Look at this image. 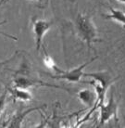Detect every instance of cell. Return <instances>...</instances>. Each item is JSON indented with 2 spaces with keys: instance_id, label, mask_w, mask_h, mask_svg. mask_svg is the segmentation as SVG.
Here are the masks:
<instances>
[{
  "instance_id": "cell-10",
  "label": "cell",
  "mask_w": 125,
  "mask_h": 128,
  "mask_svg": "<svg viewBox=\"0 0 125 128\" xmlns=\"http://www.w3.org/2000/svg\"><path fill=\"white\" fill-rule=\"evenodd\" d=\"M104 17L107 20H112L119 23L125 24V13L122 10L110 8V13L104 15Z\"/></svg>"
},
{
  "instance_id": "cell-12",
  "label": "cell",
  "mask_w": 125,
  "mask_h": 128,
  "mask_svg": "<svg viewBox=\"0 0 125 128\" xmlns=\"http://www.w3.org/2000/svg\"><path fill=\"white\" fill-rule=\"evenodd\" d=\"M6 94H7V90L4 91V93L0 95V115H1V113H2V112L4 110L5 106H6Z\"/></svg>"
},
{
  "instance_id": "cell-13",
  "label": "cell",
  "mask_w": 125,
  "mask_h": 128,
  "mask_svg": "<svg viewBox=\"0 0 125 128\" xmlns=\"http://www.w3.org/2000/svg\"><path fill=\"white\" fill-rule=\"evenodd\" d=\"M33 2H37V3H44L45 0H32Z\"/></svg>"
},
{
  "instance_id": "cell-6",
  "label": "cell",
  "mask_w": 125,
  "mask_h": 128,
  "mask_svg": "<svg viewBox=\"0 0 125 128\" xmlns=\"http://www.w3.org/2000/svg\"><path fill=\"white\" fill-rule=\"evenodd\" d=\"M83 76L91 77L93 80L99 83L102 86H104L107 89L116 80V78H114L112 76V74H110L109 72H108V70H100V72H96L83 74Z\"/></svg>"
},
{
  "instance_id": "cell-3",
  "label": "cell",
  "mask_w": 125,
  "mask_h": 128,
  "mask_svg": "<svg viewBox=\"0 0 125 128\" xmlns=\"http://www.w3.org/2000/svg\"><path fill=\"white\" fill-rule=\"evenodd\" d=\"M53 22L41 19H32V31L34 34V42H35L36 51H40L42 46L43 38L48 30L51 28Z\"/></svg>"
},
{
  "instance_id": "cell-5",
  "label": "cell",
  "mask_w": 125,
  "mask_h": 128,
  "mask_svg": "<svg viewBox=\"0 0 125 128\" xmlns=\"http://www.w3.org/2000/svg\"><path fill=\"white\" fill-rule=\"evenodd\" d=\"M14 86L17 87L28 89L30 87H36V86H48V87H55V88H60L65 89L64 87L58 86L55 84H50L45 82L33 78V77H27V76H16L14 78Z\"/></svg>"
},
{
  "instance_id": "cell-4",
  "label": "cell",
  "mask_w": 125,
  "mask_h": 128,
  "mask_svg": "<svg viewBox=\"0 0 125 128\" xmlns=\"http://www.w3.org/2000/svg\"><path fill=\"white\" fill-rule=\"evenodd\" d=\"M97 57H95V58H91L90 60L84 62L83 64L80 65L79 67L74 68L71 70H64L62 74H59L58 75H54L52 76V78H55V79H62V80H66L68 82H71V83H77L81 80V78L83 76V70L85 69L88 64L92 63L95 60H96Z\"/></svg>"
},
{
  "instance_id": "cell-15",
  "label": "cell",
  "mask_w": 125,
  "mask_h": 128,
  "mask_svg": "<svg viewBox=\"0 0 125 128\" xmlns=\"http://www.w3.org/2000/svg\"><path fill=\"white\" fill-rule=\"evenodd\" d=\"M116 1H118V2H121V3L125 4V0H116Z\"/></svg>"
},
{
  "instance_id": "cell-1",
  "label": "cell",
  "mask_w": 125,
  "mask_h": 128,
  "mask_svg": "<svg viewBox=\"0 0 125 128\" xmlns=\"http://www.w3.org/2000/svg\"><path fill=\"white\" fill-rule=\"evenodd\" d=\"M75 29L80 38L86 43L88 48H92L93 43L97 38V29L91 17L79 13L75 18Z\"/></svg>"
},
{
  "instance_id": "cell-9",
  "label": "cell",
  "mask_w": 125,
  "mask_h": 128,
  "mask_svg": "<svg viewBox=\"0 0 125 128\" xmlns=\"http://www.w3.org/2000/svg\"><path fill=\"white\" fill-rule=\"evenodd\" d=\"M7 92L11 94V96L14 99L16 100H20V101H30L32 100V96L30 93L28 89H24V88H20V87H8L7 88Z\"/></svg>"
},
{
  "instance_id": "cell-7",
  "label": "cell",
  "mask_w": 125,
  "mask_h": 128,
  "mask_svg": "<svg viewBox=\"0 0 125 128\" xmlns=\"http://www.w3.org/2000/svg\"><path fill=\"white\" fill-rule=\"evenodd\" d=\"M44 107L45 106H43V107H33V108L25 110H19V112H17L9 120V124H7V127H10V128L21 127V122H23V120L25 119L26 116L28 115V114H30V113H32V112H35V110H39L44 108Z\"/></svg>"
},
{
  "instance_id": "cell-2",
  "label": "cell",
  "mask_w": 125,
  "mask_h": 128,
  "mask_svg": "<svg viewBox=\"0 0 125 128\" xmlns=\"http://www.w3.org/2000/svg\"><path fill=\"white\" fill-rule=\"evenodd\" d=\"M100 116H99V126L105 124L109 120L114 118L115 121H118V104L114 98V95L111 93L110 98L107 104L103 103L100 105Z\"/></svg>"
},
{
  "instance_id": "cell-11",
  "label": "cell",
  "mask_w": 125,
  "mask_h": 128,
  "mask_svg": "<svg viewBox=\"0 0 125 128\" xmlns=\"http://www.w3.org/2000/svg\"><path fill=\"white\" fill-rule=\"evenodd\" d=\"M44 63H45V65L48 69H50L51 70L56 72L58 74H62V72H64L63 70H61V69H59V68L58 67V65H57L56 62L53 60V58H52L49 55L46 54V53H45V56H44Z\"/></svg>"
},
{
  "instance_id": "cell-8",
  "label": "cell",
  "mask_w": 125,
  "mask_h": 128,
  "mask_svg": "<svg viewBox=\"0 0 125 128\" xmlns=\"http://www.w3.org/2000/svg\"><path fill=\"white\" fill-rule=\"evenodd\" d=\"M79 100L88 108H91L96 105V94L90 89H83L80 90L77 94Z\"/></svg>"
},
{
  "instance_id": "cell-14",
  "label": "cell",
  "mask_w": 125,
  "mask_h": 128,
  "mask_svg": "<svg viewBox=\"0 0 125 128\" xmlns=\"http://www.w3.org/2000/svg\"><path fill=\"white\" fill-rule=\"evenodd\" d=\"M6 1H7V0H0V6H1V5H3Z\"/></svg>"
}]
</instances>
